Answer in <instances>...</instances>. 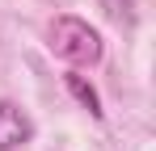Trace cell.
<instances>
[{"label":"cell","instance_id":"1","mask_svg":"<svg viewBox=\"0 0 156 151\" xmlns=\"http://www.w3.org/2000/svg\"><path fill=\"white\" fill-rule=\"evenodd\" d=\"M47 38H51V50L63 59V63H72V67H93V63H101V34L93 29L89 21H80V17H55L51 29H47Z\"/></svg>","mask_w":156,"mask_h":151},{"label":"cell","instance_id":"2","mask_svg":"<svg viewBox=\"0 0 156 151\" xmlns=\"http://www.w3.org/2000/svg\"><path fill=\"white\" fill-rule=\"evenodd\" d=\"M30 134H34L30 118L13 101H0V151H17L21 143H30Z\"/></svg>","mask_w":156,"mask_h":151},{"label":"cell","instance_id":"3","mask_svg":"<svg viewBox=\"0 0 156 151\" xmlns=\"http://www.w3.org/2000/svg\"><path fill=\"white\" fill-rule=\"evenodd\" d=\"M63 84H68V92H72V97L80 101V105H84V109H89V113H93V118H101V101H97V92H93V84H89V80H84V76H68V80H63Z\"/></svg>","mask_w":156,"mask_h":151}]
</instances>
